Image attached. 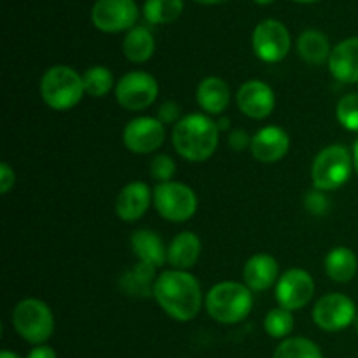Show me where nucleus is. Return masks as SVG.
Instances as JSON below:
<instances>
[{
  "mask_svg": "<svg viewBox=\"0 0 358 358\" xmlns=\"http://www.w3.org/2000/svg\"><path fill=\"white\" fill-rule=\"evenodd\" d=\"M353 327H355V331H357V334H358V315H357L355 322H353Z\"/></svg>",
  "mask_w": 358,
  "mask_h": 358,
  "instance_id": "79ce46f5",
  "label": "nucleus"
},
{
  "mask_svg": "<svg viewBox=\"0 0 358 358\" xmlns=\"http://www.w3.org/2000/svg\"><path fill=\"white\" fill-rule=\"evenodd\" d=\"M157 94H159V84L156 77L142 70L124 73L115 84L117 103L129 112L149 108L156 101Z\"/></svg>",
  "mask_w": 358,
  "mask_h": 358,
  "instance_id": "6e6552de",
  "label": "nucleus"
},
{
  "mask_svg": "<svg viewBox=\"0 0 358 358\" xmlns=\"http://www.w3.org/2000/svg\"><path fill=\"white\" fill-rule=\"evenodd\" d=\"M297 52L310 65H322L329 62L331 56V42L327 35L320 30H306L297 38Z\"/></svg>",
  "mask_w": 358,
  "mask_h": 358,
  "instance_id": "393cba45",
  "label": "nucleus"
},
{
  "mask_svg": "<svg viewBox=\"0 0 358 358\" xmlns=\"http://www.w3.org/2000/svg\"><path fill=\"white\" fill-rule=\"evenodd\" d=\"M184 10V0H145L143 16L152 24H168L178 20Z\"/></svg>",
  "mask_w": 358,
  "mask_h": 358,
  "instance_id": "a878e982",
  "label": "nucleus"
},
{
  "mask_svg": "<svg viewBox=\"0 0 358 358\" xmlns=\"http://www.w3.org/2000/svg\"><path fill=\"white\" fill-rule=\"evenodd\" d=\"M194 2L203 3V6H219V3L227 2V0H194Z\"/></svg>",
  "mask_w": 358,
  "mask_h": 358,
  "instance_id": "e433bc0d",
  "label": "nucleus"
},
{
  "mask_svg": "<svg viewBox=\"0 0 358 358\" xmlns=\"http://www.w3.org/2000/svg\"><path fill=\"white\" fill-rule=\"evenodd\" d=\"M83 76L72 66L55 65L41 79V96L52 110H70L84 96Z\"/></svg>",
  "mask_w": 358,
  "mask_h": 358,
  "instance_id": "20e7f679",
  "label": "nucleus"
},
{
  "mask_svg": "<svg viewBox=\"0 0 358 358\" xmlns=\"http://www.w3.org/2000/svg\"><path fill=\"white\" fill-rule=\"evenodd\" d=\"M154 206L163 219L170 222H185L198 210V196L182 182H163L154 187Z\"/></svg>",
  "mask_w": 358,
  "mask_h": 358,
  "instance_id": "0eeeda50",
  "label": "nucleus"
},
{
  "mask_svg": "<svg viewBox=\"0 0 358 358\" xmlns=\"http://www.w3.org/2000/svg\"><path fill=\"white\" fill-rule=\"evenodd\" d=\"M353 170V152H350L348 147L341 143L325 147L317 154L311 166L313 187L324 192L336 191L350 180Z\"/></svg>",
  "mask_w": 358,
  "mask_h": 358,
  "instance_id": "39448f33",
  "label": "nucleus"
},
{
  "mask_svg": "<svg viewBox=\"0 0 358 358\" xmlns=\"http://www.w3.org/2000/svg\"><path fill=\"white\" fill-rule=\"evenodd\" d=\"M201 255V240L192 231H182L168 245V262L173 269L187 271Z\"/></svg>",
  "mask_w": 358,
  "mask_h": 358,
  "instance_id": "6ab92c4d",
  "label": "nucleus"
},
{
  "mask_svg": "<svg viewBox=\"0 0 358 358\" xmlns=\"http://www.w3.org/2000/svg\"><path fill=\"white\" fill-rule=\"evenodd\" d=\"M157 119H159L164 126L166 124L175 126L182 119L180 117V105L173 100L164 101V103L159 107V110H157Z\"/></svg>",
  "mask_w": 358,
  "mask_h": 358,
  "instance_id": "473e14b6",
  "label": "nucleus"
},
{
  "mask_svg": "<svg viewBox=\"0 0 358 358\" xmlns=\"http://www.w3.org/2000/svg\"><path fill=\"white\" fill-rule=\"evenodd\" d=\"M138 20L135 0H96L91 10V21L105 34L131 30Z\"/></svg>",
  "mask_w": 358,
  "mask_h": 358,
  "instance_id": "9b49d317",
  "label": "nucleus"
},
{
  "mask_svg": "<svg viewBox=\"0 0 358 358\" xmlns=\"http://www.w3.org/2000/svg\"><path fill=\"white\" fill-rule=\"evenodd\" d=\"M166 129L157 117L142 115L126 124L122 131V143L133 154L156 152L164 142Z\"/></svg>",
  "mask_w": 358,
  "mask_h": 358,
  "instance_id": "ddd939ff",
  "label": "nucleus"
},
{
  "mask_svg": "<svg viewBox=\"0 0 358 358\" xmlns=\"http://www.w3.org/2000/svg\"><path fill=\"white\" fill-rule=\"evenodd\" d=\"M264 329L273 339H287L294 331V315L290 310L278 306L264 318Z\"/></svg>",
  "mask_w": 358,
  "mask_h": 358,
  "instance_id": "c85d7f7f",
  "label": "nucleus"
},
{
  "mask_svg": "<svg viewBox=\"0 0 358 358\" xmlns=\"http://www.w3.org/2000/svg\"><path fill=\"white\" fill-rule=\"evenodd\" d=\"M304 206H306L308 212L313 213V215H325V213L329 212V208H331V201H329L327 194H325L324 191L315 189L310 194H306V198H304Z\"/></svg>",
  "mask_w": 358,
  "mask_h": 358,
  "instance_id": "2f4dec72",
  "label": "nucleus"
},
{
  "mask_svg": "<svg viewBox=\"0 0 358 358\" xmlns=\"http://www.w3.org/2000/svg\"><path fill=\"white\" fill-rule=\"evenodd\" d=\"M156 51V41L149 28L135 27L122 41V52L131 63H145Z\"/></svg>",
  "mask_w": 358,
  "mask_h": 358,
  "instance_id": "b1692460",
  "label": "nucleus"
},
{
  "mask_svg": "<svg viewBox=\"0 0 358 358\" xmlns=\"http://www.w3.org/2000/svg\"><path fill=\"white\" fill-rule=\"evenodd\" d=\"M177 166H175V161L171 159L168 154H157L154 156V159L150 161V177L154 180H157V184H163V182H170L173 178Z\"/></svg>",
  "mask_w": 358,
  "mask_h": 358,
  "instance_id": "7c9ffc66",
  "label": "nucleus"
},
{
  "mask_svg": "<svg viewBox=\"0 0 358 358\" xmlns=\"http://www.w3.org/2000/svg\"><path fill=\"white\" fill-rule=\"evenodd\" d=\"M198 105L210 115L222 114L231 100L229 86L224 79L215 76L205 77L196 90Z\"/></svg>",
  "mask_w": 358,
  "mask_h": 358,
  "instance_id": "aec40b11",
  "label": "nucleus"
},
{
  "mask_svg": "<svg viewBox=\"0 0 358 358\" xmlns=\"http://www.w3.org/2000/svg\"><path fill=\"white\" fill-rule=\"evenodd\" d=\"M325 273L336 283L352 282L357 275L358 259L355 252L348 247H334L325 255Z\"/></svg>",
  "mask_w": 358,
  "mask_h": 358,
  "instance_id": "5701e85b",
  "label": "nucleus"
},
{
  "mask_svg": "<svg viewBox=\"0 0 358 358\" xmlns=\"http://www.w3.org/2000/svg\"><path fill=\"white\" fill-rule=\"evenodd\" d=\"M245 285L254 292L271 289L280 280V266L273 255L255 254L247 261L243 268Z\"/></svg>",
  "mask_w": 358,
  "mask_h": 358,
  "instance_id": "a211bd4d",
  "label": "nucleus"
},
{
  "mask_svg": "<svg viewBox=\"0 0 358 358\" xmlns=\"http://www.w3.org/2000/svg\"><path fill=\"white\" fill-rule=\"evenodd\" d=\"M315 294L313 276L306 269L294 268L280 276L275 287V297L278 304L285 310L297 311L308 306Z\"/></svg>",
  "mask_w": 358,
  "mask_h": 358,
  "instance_id": "f8f14e48",
  "label": "nucleus"
},
{
  "mask_svg": "<svg viewBox=\"0 0 358 358\" xmlns=\"http://www.w3.org/2000/svg\"><path fill=\"white\" fill-rule=\"evenodd\" d=\"M353 164H355V171H357V175H358V140L355 142V145H353Z\"/></svg>",
  "mask_w": 358,
  "mask_h": 358,
  "instance_id": "4c0bfd02",
  "label": "nucleus"
},
{
  "mask_svg": "<svg viewBox=\"0 0 358 358\" xmlns=\"http://www.w3.org/2000/svg\"><path fill=\"white\" fill-rule=\"evenodd\" d=\"M152 201L154 192L145 182H129L119 191L115 198V213L124 222H136L145 215Z\"/></svg>",
  "mask_w": 358,
  "mask_h": 358,
  "instance_id": "2eb2a0df",
  "label": "nucleus"
},
{
  "mask_svg": "<svg viewBox=\"0 0 358 358\" xmlns=\"http://www.w3.org/2000/svg\"><path fill=\"white\" fill-rule=\"evenodd\" d=\"M205 306L215 322L234 325L250 315L254 297H252V290L243 283L220 282L206 294Z\"/></svg>",
  "mask_w": 358,
  "mask_h": 358,
  "instance_id": "7ed1b4c3",
  "label": "nucleus"
},
{
  "mask_svg": "<svg viewBox=\"0 0 358 358\" xmlns=\"http://www.w3.org/2000/svg\"><path fill=\"white\" fill-rule=\"evenodd\" d=\"M294 2H301V3H311V2H318V0H294Z\"/></svg>",
  "mask_w": 358,
  "mask_h": 358,
  "instance_id": "a19ab883",
  "label": "nucleus"
},
{
  "mask_svg": "<svg viewBox=\"0 0 358 358\" xmlns=\"http://www.w3.org/2000/svg\"><path fill=\"white\" fill-rule=\"evenodd\" d=\"M255 3H259V6H268V3H271L273 0H254Z\"/></svg>",
  "mask_w": 358,
  "mask_h": 358,
  "instance_id": "ea45409f",
  "label": "nucleus"
},
{
  "mask_svg": "<svg viewBox=\"0 0 358 358\" xmlns=\"http://www.w3.org/2000/svg\"><path fill=\"white\" fill-rule=\"evenodd\" d=\"M329 70L339 83H358V37L339 42L329 56Z\"/></svg>",
  "mask_w": 358,
  "mask_h": 358,
  "instance_id": "f3484780",
  "label": "nucleus"
},
{
  "mask_svg": "<svg viewBox=\"0 0 358 358\" xmlns=\"http://www.w3.org/2000/svg\"><path fill=\"white\" fill-rule=\"evenodd\" d=\"M27 358H58V355H56V352L51 346L38 345L35 348H31V352L28 353Z\"/></svg>",
  "mask_w": 358,
  "mask_h": 358,
  "instance_id": "c9c22d12",
  "label": "nucleus"
},
{
  "mask_svg": "<svg viewBox=\"0 0 358 358\" xmlns=\"http://www.w3.org/2000/svg\"><path fill=\"white\" fill-rule=\"evenodd\" d=\"M336 117L348 131H358V93H348L338 101Z\"/></svg>",
  "mask_w": 358,
  "mask_h": 358,
  "instance_id": "c756f323",
  "label": "nucleus"
},
{
  "mask_svg": "<svg viewBox=\"0 0 358 358\" xmlns=\"http://www.w3.org/2000/svg\"><path fill=\"white\" fill-rule=\"evenodd\" d=\"M252 145V138L245 129H233L229 135V147L236 152L248 149Z\"/></svg>",
  "mask_w": 358,
  "mask_h": 358,
  "instance_id": "72a5a7b5",
  "label": "nucleus"
},
{
  "mask_svg": "<svg viewBox=\"0 0 358 358\" xmlns=\"http://www.w3.org/2000/svg\"><path fill=\"white\" fill-rule=\"evenodd\" d=\"M133 254L140 262L161 268L168 261V248L163 238L152 229H138L131 236Z\"/></svg>",
  "mask_w": 358,
  "mask_h": 358,
  "instance_id": "412c9836",
  "label": "nucleus"
},
{
  "mask_svg": "<svg viewBox=\"0 0 358 358\" xmlns=\"http://www.w3.org/2000/svg\"><path fill=\"white\" fill-rule=\"evenodd\" d=\"M219 124L206 114H187L173 126L171 142L184 159L201 163L210 159L219 145Z\"/></svg>",
  "mask_w": 358,
  "mask_h": 358,
  "instance_id": "f03ea898",
  "label": "nucleus"
},
{
  "mask_svg": "<svg viewBox=\"0 0 358 358\" xmlns=\"http://www.w3.org/2000/svg\"><path fill=\"white\" fill-rule=\"evenodd\" d=\"M156 280V268L138 261V264L122 273L119 278V289L129 297H150L154 296Z\"/></svg>",
  "mask_w": 358,
  "mask_h": 358,
  "instance_id": "4be33fe9",
  "label": "nucleus"
},
{
  "mask_svg": "<svg viewBox=\"0 0 358 358\" xmlns=\"http://www.w3.org/2000/svg\"><path fill=\"white\" fill-rule=\"evenodd\" d=\"M16 184V173L7 163L0 164V192L7 194Z\"/></svg>",
  "mask_w": 358,
  "mask_h": 358,
  "instance_id": "f704fd0d",
  "label": "nucleus"
},
{
  "mask_svg": "<svg viewBox=\"0 0 358 358\" xmlns=\"http://www.w3.org/2000/svg\"><path fill=\"white\" fill-rule=\"evenodd\" d=\"M154 299L168 317L177 322H189L201 310V285L191 273L170 269L157 276Z\"/></svg>",
  "mask_w": 358,
  "mask_h": 358,
  "instance_id": "f257e3e1",
  "label": "nucleus"
},
{
  "mask_svg": "<svg viewBox=\"0 0 358 358\" xmlns=\"http://www.w3.org/2000/svg\"><path fill=\"white\" fill-rule=\"evenodd\" d=\"M0 358H21L17 353L10 352V350H3L2 353H0Z\"/></svg>",
  "mask_w": 358,
  "mask_h": 358,
  "instance_id": "58836bf2",
  "label": "nucleus"
},
{
  "mask_svg": "<svg viewBox=\"0 0 358 358\" xmlns=\"http://www.w3.org/2000/svg\"><path fill=\"white\" fill-rule=\"evenodd\" d=\"M238 108L243 112L247 117L262 121L269 117L275 110L276 98L271 86L259 79H250L240 86L236 93Z\"/></svg>",
  "mask_w": 358,
  "mask_h": 358,
  "instance_id": "4468645a",
  "label": "nucleus"
},
{
  "mask_svg": "<svg viewBox=\"0 0 358 358\" xmlns=\"http://www.w3.org/2000/svg\"><path fill=\"white\" fill-rule=\"evenodd\" d=\"M290 34L283 23L276 20H264L252 34V48L257 58L264 63H278L287 58L290 51Z\"/></svg>",
  "mask_w": 358,
  "mask_h": 358,
  "instance_id": "1a4fd4ad",
  "label": "nucleus"
},
{
  "mask_svg": "<svg viewBox=\"0 0 358 358\" xmlns=\"http://www.w3.org/2000/svg\"><path fill=\"white\" fill-rule=\"evenodd\" d=\"M273 358H324L317 343L308 338H287L276 346Z\"/></svg>",
  "mask_w": 358,
  "mask_h": 358,
  "instance_id": "cd10ccee",
  "label": "nucleus"
},
{
  "mask_svg": "<svg viewBox=\"0 0 358 358\" xmlns=\"http://www.w3.org/2000/svg\"><path fill=\"white\" fill-rule=\"evenodd\" d=\"M357 306L345 294H325L313 308V322L325 332H339L353 325L357 318Z\"/></svg>",
  "mask_w": 358,
  "mask_h": 358,
  "instance_id": "9d476101",
  "label": "nucleus"
},
{
  "mask_svg": "<svg viewBox=\"0 0 358 358\" xmlns=\"http://www.w3.org/2000/svg\"><path fill=\"white\" fill-rule=\"evenodd\" d=\"M83 83L86 94H90L93 98L107 96L112 91V87L117 84L114 83V73L103 65H94L91 69H87L83 73Z\"/></svg>",
  "mask_w": 358,
  "mask_h": 358,
  "instance_id": "bb28decb",
  "label": "nucleus"
},
{
  "mask_svg": "<svg viewBox=\"0 0 358 358\" xmlns=\"http://www.w3.org/2000/svg\"><path fill=\"white\" fill-rule=\"evenodd\" d=\"M290 149V136L280 126H264L252 136L250 152L261 163H276Z\"/></svg>",
  "mask_w": 358,
  "mask_h": 358,
  "instance_id": "dca6fc26",
  "label": "nucleus"
},
{
  "mask_svg": "<svg viewBox=\"0 0 358 358\" xmlns=\"http://www.w3.org/2000/svg\"><path fill=\"white\" fill-rule=\"evenodd\" d=\"M13 327L30 345H44L55 332V315L44 301L27 297L14 306Z\"/></svg>",
  "mask_w": 358,
  "mask_h": 358,
  "instance_id": "423d86ee",
  "label": "nucleus"
}]
</instances>
